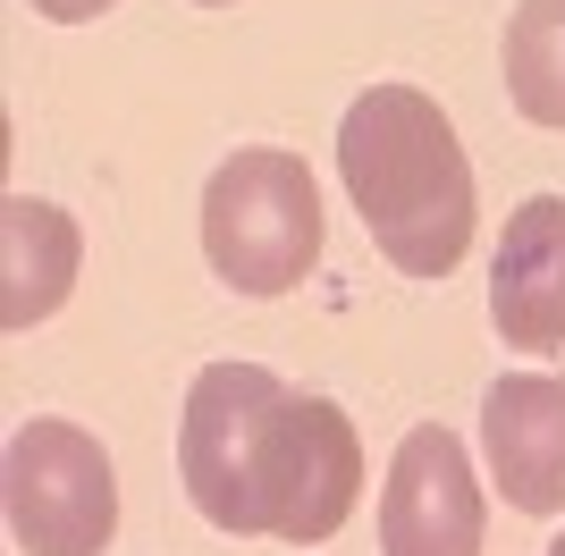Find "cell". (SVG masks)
<instances>
[{"label": "cell", "instance_id": "cell-6", "mask_svg": "<svg viewBox=\"0 0 565 556\" xmlns=\"http://www.w3.org/2000/svg\"><path fill=\"white\" fill-rule=\"evenodd\" d=\"M380 548L388 556H481V481L448 421H414L380 481Z\"/></svg>", "mask_w": 565, "mask_h": 556}, {"label": "cell", "instance_id": "cell-7", "mask_svg": "<svg viewBox=\"0 0 565 556\" xmlns=\"http://www.w3.org/2000/svg\"><path fill=\"white\" fill-rule=\"evenodd\" d=\"M490 481L515 514H565V379L515 371L481 396Z\"/></svg>", "mask_w": 565, "mask_h": 556}, {"label": "cell", "instance_id": "cell-2", "mask_svg": "<svg viewBox=\"0 0 565 556\" xmlns=\"http://www.w3.org/2000/svg\"><path fill=\"white\" fill-rule=\"evenodd\" d=\"M203 254L236 296H287L321 261V194L296 152H236L203 185Z\"/></svg>", "mask_w": 565, "mask_h": 556}, {"label": "cell", "instance_id": "cell-5", "mask_svg": "<svg viewBox=\"0 0 565 556\" xmlns=\"http://www.w3.org/2000/svg\"><path fill=\"white\" fill-rule=\"evenodd\" d=\"M287 405V379L262 363H212L186 388V421H178V472L203 523L220 532H254V456L270 414Z\"/></svg>", "mask_w": 565, "mask_h": 556}, {"label": "cell", "instance_id": "cell-3", "mask_svg": "<svg viewBox=\"0 0 565 556\" xmlns=\"http://www.w3.org/2000/svg\"><path fill=\"white\" fill-rule=\"evenodd\" d=\"M118 532V472L94 430L25 421L9 439V539L25 556H102Z\"/></svg>", "mask_w": 565, "mask_h": 556}, {"label": "cell", "instance_id": "cell-12", "mask_svg": "<svg viewBox=\"0 0 565 556\" xmlns=\"http://www.w3.org/2000/svg\"><path fill=\"white\" fill-rule=\"evenodd\" d=\"M541 556H565V532H557V539H548V548H541Z\"/></svg>", "mask_w": 565, "mask_h": 556}, {"label": "cell", "instance_id": "cell-10", "mask_svg": "<svg viewBox=\"0 0 565 556\" xmlns=\"http://www.w3.org/2000/svg\"><path fill=\"white\" fill-rule=\"evenodd\" d=\"M507 93L532 127H565V0H523L507 18Z\"/></svg>", "mask_w": 565, "mask_h": 556}, {"label": "cell", "instance_id": "cell-11", "mask_svg": "<svg viewBox=\"0 0 565 556\" xmlns=\"http://www.w3.org/2000/svg\"><path fill=\"white\" fill-rule=\"evenodd\" d=\"M102 9H118V0H34V18H51V25H85Z\"/></svg>", "mask_w": 565, "mask_h": 556}, {"label": "cell", "instance_id": "cell-9", "mask_svg": "<svg viewBox=\"0 0 565 556\" xmlns=\"http://www.w3.org/2000/svg\"><path fill=\"white\" fill-rule=\"evenodd\" d=\"M76 261H85V236L60 203H34V194H9L0 203V321L34 329L51 321L76 287Z\"/></svg>", "mask_w": 565, "mask_h": 556}, {"label": "cell", "instance_id": "cell-1", "mask_svg": "<svg viewBox=\"0 0 565 556\" xmlns=\"http://www.w3.org/2000/svg\"><path fill=\"white\" fill-rule=\"evenodd\" d=\"M338 178L363 228L405 278H448L472 245V161L448 110L414 85H372L338 118Z\"/></svg>", "mask_w": 565, "mask_h": 556}, {"label": "cell", "instance_id": "cell-4", "mask_svg": "<svg viewBox=\"0 0 565 556\" xmlns=\"http://www.w3.org/2000/svg\"><path fill=\"white\" fill-rule=\"evenodd\" d=\"M363 498V447L330 396H287L254 456V532L270 539H330Z\"/></svg>", "mask_w": 565, "mask_h": 556}, {"label": "cell", "instance_id": "cell-8", "mask_svg": "<svg viewBox=\"0 0 565 556\" xmlns=\"http://www.w3.org/2000/svg\"><path fill=\"white\" fill-rule=\"evenodd\" d=\"M490 321L523 354L565 346V194H532L507 211V236L490 261Z\"/></svg>", "mask_w": 565, "mask_h": 556}, {"label": "cell", "instance_id": "cell-13", "mask_svg": "<svg viewBox=\"0 0 565 556\" xmlns=\"http://www.w3.org/2000/svg\"><path fill=\"white\" fill-rule=\"evenodd\" d=\"M203 9H228V0H203Z\"/></svg>", "mask_w": 565, "mask_h": 556}]
</instances>
